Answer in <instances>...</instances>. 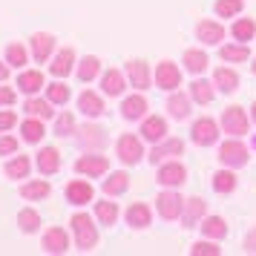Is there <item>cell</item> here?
<instances>
[{
	"instance_id": "1",
	"label": "cell",
	"mask_w": 256,
	"mask_h": 256,
	"mask_svg": "<svg viewBox=\"0 0 256 256\" xmlns=\"http://www.w3.org/2000/svg\"><path fill=\"white\" fill-rule=\"evenodd\" d=\"M248 158H250V150H248V144H242V138L228 136V141H222L219 144V164L222 167L239 170V167L248 164Z\"/></svg>"
},
{
	"instance_id": "2",
	"label": "cell",
	"mask_w": 256,
	"mask_h": 256,
	"mask_svg": "<svg viewBox=\"0 0 256 256\" xmlns=\"http://www.w3.org/2000/svg\"><path fill=\"white\" fill-rule=\"evenodd\" d=\"M222 132H228V136H236V138H242V136H248V130H250V116L244 112V106H224L222 110Z\"/></svg>"
},
{
	"instance_id": "3",
	"label": "cell",
	"mask_w": 256,
	"mask_h": 256,
	"mask_svg": "<svg viewBox=\"0 0 256 256\" xmlns=\"http://www.w3.org/2000/svg\"><path fill=\"white\" fill-rule=\"evenodd\" d=\"M72 233H75V248L78 250H92L95 244H98V230H95V224H92V219L86 216V213H75L72 216Z\"/></svg>"
},
{
	"instance_id": "4",
	"label": "cell",
	"mask_w": 256,
	"mask_h": 256,
	"mask_svg": "<svg viewBox=\"0 0 256 256\" xmlns=\"http://www.w3.org/2000/svg\"><path fill=\"white\" fill-rule=\"evenodd\" d=\"M222 136V124L219 121H213V118H196L193 121V127H190V141L196 144V147H213Z\"/></svg>"
},
{
	"instance_id": "5",
	"label": "cell",
	"mask_w": 256,
	"mask_h": 256,
	"mask_svg": "<svg viewBox=\"0 0 256 256\" xmlns=\"http://www.w3.org/2000/svg\"><path fill=\"white\" fill-rule=\"evenodd\" d=\"M156 210H158V216L167 222H176L182 219V210H184V198L176 193V187H167L164 193H158L156 198Z\"/></svg>"
},
{
	"instance_id": "6",
	"label": "cell",
	"mask_w": 256,
	"mask_h": 256,
	"mask_svg": "<svg viewBox=\"0 0 256 256\" xmlns=\"http://www.w3.org/2000/svg\"><path fill=\"white\" fill-rule=\"evenodd\" d=\"M144 138H138V136H132V132H124L121 138H118L116 144V152L118 158L124 164H138L141 158H144V144H141Z\"/></svg>"
},
{
	"instance_id": "7",
	"label": "cell",
	"mask_w": 256,
	"mask_h": 256,
	"mask_svg": "<svg viewBox=\"0 0 256 256\" xmlns=\"http://www.w3.org/2000/svg\"><path fill=\"white\" fill-rule=\"evenodd\" d=\"M156 86L164 90V92H176V90L182 86V70H178V64L162 60V64L156 66Z\"/></svg>"
},
{
	"instance_id": "8",
	"label": "cell",
	"mask_w": 256,
	"mask_h": 256,
	"mask_svg": "<svg viewBox=\"0 0 256 256\" xmlns=\"http://www.w3.org/2000/svg\"><path fill=\"white\" fill-rule=\"evenodd\" d=\"M75 138L84 150H104L106 147V130L98 127V124H84V127L75 130Z\"/></svg>"
},
{
	"instance_id": "9",
	"label": "cell",
	"mask_w": 256,
	"mask_h": 256,
	"mask_svg": "<svg viewBox=\"0 0 256 256\" xmlns=\"http://www.w3.org/2000/svg\"><path fill=\"white\" fill-rule=\"evenodd\" d=\"M156 182L162 187H182L187 182V167L182 162H162Z\"/></svg>"
},
{
	"instance_id": "10",
	"label": "cell",
	"mask_w": 256,
	"mask_h": 256,
	"mask_svg": "<svg viewBox=\"0 0 256 256\" xmlns=\"http://www.w3.org/2000/svg\"><path fill=\"white\" fill-rule=\"evenodd\" d=\"M106 170H110V162H106V156H95V152H86V156H81V158L75 162V173L90 176V178H98V176H104Z\"/></svg>"
},
{
	"instance_id": "11",
	"label": "cell",
	"mask_w": 256,
	"mask_h": 256,
	"mask_svg": "<svg viewBox=\"0 0 256 256\" xmlns=\"http://www.w3.org/2000/svg\"><path fill=\"white\" fill-rule=\"evenodd\" d=\"M196 40L204 46H219L224 40V26L219 20H198L196 24Z\"/></svg>"
},
{
	"instance_id": "12",
	"label": "cell",
	"mask_w": 256,
	"mask_h": 256,
	"mask_svg": "<svg viewBox=\"0 0 256 256\" xmlns=\"http://www.w3.org/2000/svg\"><path fill=\"white\" fill-rule=\"evenodd\" d=\"M208 216V202L204 198H184V210H182V224L184 228H198L202 224V219Z\"/></svg>"
},
{
	"instance_id": "13",
	"label": "cell",
	"mask_w": 256,
	"mask_h": 256,
	"mask_svg": "<svg viewBox=\"0 0 256 256\" xmlns=\"http://www.w3.org/2000/svg\"><path fill=\"white\" fill-rule=\"evenodd\" d=\"M184 152V141L182 138H164V141H158V144H152V150H150V158L152 164H162V162H167V158H173V156H182Z\"/></svg>"
},
{
	"instance_id": "14",
	"label": "cell",
	"mask_w": 256,
	"mask_h": 256,
	"mask_svg": "<svg viewBox=\"0 0 256 256\" xmlns=\"http://www.w3.org/2000/svg\"><path fill=\"white\" fill-rule=\"evenodd\" d=\"M141 138L150 141V144L164 141L167 138V121L162 116H144V121H141Z\"/></svg>"
},
{
	"instance_id": "15",
	"label": "cell",
	"mask_w": 256,
	"mask_h": 256,
	"mask_svg": "<svg viewBox=\"0 0 256 256\" xmlns=\"http://www.w3.org/2000/svg\"><path fill=\"white\" fill-rule=\"evenodd\" d=\"M127 81H130V86H136V90H150V84H152L150 66H147L144 60H130L127 64Z\"/></svg>"
},
{
	"instance_id": "16",
	"label": "cell",
	"mask_w": 256,
	"mask_h": 256,
	"mask_svg": "<svg viewBox=\"0 0 256 256\" xmlns=\"http://www.w3.org/2000/svg\"><path fill=\"white\" fill-rule=\"evenodd\" d=\"M167 112H170V118H176V121H184V118H190V112H193V98L184 92H170V98H167Z\"/></svg>"
},
{
	"instance_id": "17",
	"label": "cell",
	"mask_w": 256,
	"mask_h": 256,
	"mask_svg": "<svg viewBox=\"0 0 256 256\" xmlns=\"http://www.w3.org/2000/svg\"><path fill=\"white\" fill-rule=\"evenodd\" d=\"M213 84H216V90L219 92H236L239 90V84H242V78H239V72L233 70V66H216V72H213Z\"/></svg>"
},
{
	"instance_id": "18",
	"label": "cell",
	"mask_w": 256,
	"mask_h": 256,
	"mask_svg": "<svg viewBox=\"0 0 256 256\" xmlns=\"http://www.w3.org/2000/svg\"><path fill=\"white\" fill-rule=\"evenodd\" d=\"M147 110H150V104H147V98L144 95H127L124 101H121V116L127 118V121H138V118L147 116Z\"/></svg>"
},
{
	"instance_id": "19",
	"label": "cell",
	"mask_w": 256,
	"mask_h": 256,
	"mask_svg": "<svg viewBox=\"0 0 256 256\" xmlns=\"http://www.w3.org/2000/svg\"><path fill=\"white\" fill-rule=\"evenodd\" d=\"M44 250L46 254H66L70 250V236L64 228H49L44 233Z\"/></svg>"
},
{
	"instance_id": "20",
	"label": "cell",
	"mask_w": 256,
	"mask_h": 256,
	"mask_svg": "<svg viewBox=\"0 0 256 256\" xmlns=\"http://www.w3.org/2000/svg\"><path fill=\"white\" fill-rule=\"evenodd\" d=\"M101 90H104V95H110V98L124 95V90H127V78H124V72L106 70L104 75H101Z\"/></svg>"
},
{
	"instance_id": "21",
	"label": "cell",
	"mask_w": 256,
	"mask_h": 256,
	"mask_svg": "<svg viewBox=\"0 0 256 256\" xmlns=\"http://www.w3.org/2000/svg\"><path fill=\"white\" fill-rule=\"evenodd\" d=\"M216 84L213 81H204V78H196V81L190 84V98H193V104H202V106H208L213 98H216Z\"/></svg>"
},
{
	"instance_id": "22",
	"label": "cell",
	"mask_w": 256,
	"mask_h": 256,
	"mask_svg": "<svg viewBox=\"0 0 256 256\" xmlns=\"http://www.w3.org/2000/svg\"><path fill=\"white\" fill-rule=\"evenodd\" d=\"M92 184L90 182H84V178H75L66 184V202L70 204H86V202H92Z\"/></svg>"
},
{
	"instance_id": "23",
	"label": "cell",
	"mask_w": 256,
	"mask_h": 256,
	"mask_svg": "<svg viewBox=\"0 0 256 256\" xmlns=\"http://www.w3.org/2000/svg\"><path fill=\"white\" fill-rule=\"evenodd\" d=\"M150 222H152V213H150V208H147L144 202H136V204L127 208V224L130 228L144 230V228H150Z\"/></svg>"
},
{
	"instance_id": "24",
	"label": "cell",
	"mask_w": 256,
	"mask_h": 256,
	"mask_svg": "<svg viewBox=\"0 0 256 256\" xmlns=\"http://www.w3.org/2000/svg\"><path fill=\"white\" fill-rule=\"evenodd\" d=\"M219 55L224 64H244V60H250V46L242 44V40H236V44H222Z\"/></svg>"
},
{
	"instance_id": "25",
	"label": "cell",
	"mask_w": 256,
	"mask_h": 256,
	"mask_svg": "<svg viewBox=\"0 0 256 256\" xmlns=\"http://www.w3.org/2000/svg\"><path fill=\"white\" fill-rule=\"evenodd\" d=\"M78 110H81L84 116L98 118L101 112H104V98H101L98 92H92V90H86V92L78 95Z\"/></svg>"
},
{
	"instance_id": "26",
	"label": "cell",
	"mask_w": 256,
	"mask_h": 256,
	"mask_svg": "<svg viewBox=\"0 0 256 256\" xmlns=\"http://www.w3.org/2000/svg\"><path fill=\"white\" fill-rule=\"evenodd\" d=\"M210 66V58L204 49H184V70L190 75H202V72H208Z\"/></svg>"
},
{
	"instance_id": "27",
	"label": "cell",
	"mask_w": 256,
	"mask_h": 256,
	"mask_svg": "<svg viewBox=\"0 0 256 256\" xmlns=\"http://www.w3.org/2000/svg\"><path fill=\"white\" fill-rule=\"evenodd\" d=\"M38 170L44 176H55L60 170V152L55 147H44V150L38 152Z\"/></svg>"
},
{
	"instance_id": "28",
	"label": "cell",
	"mask_w": 256,
	"mask_h": 256,
	"mask_svg": "<svg viewBox=\"0 0 256 256\" xmlns=\"http://www.w3.org/2000/svg\"><path fill=\"white\" fill-rule=\"evenodd\" d=\"M198 228H202V236L216 239V242H222V239L228 236V222L222 219V216H204Z\"/></svg>"
},
{
	"instance_id": "29",
	"label": "cell",
	"mask_w": 256,
	"mask_h": 256,
	"mask_svg": "<svg viewBox=\"0 0 256 256\" xmlns=\"http://www.w3.org/2000/svg\"><path fill=\"white\" fill-rule=\"evenodd\" d=\"M52 49H55V38H52V35H46V32L32 35V55H35L38 64H44V60L52 55Z\"/></svg>"
},
{
	"instance_id": "30",
	"label": "cell",
	"mask_w": 256,
	"mask_h": 256,
	"mask_svg": "<svg viewBox=\"0 0 256 256\" xmlns=\"http://www.w3.org/2000/svg\"><path fill=\"white\" fill-rule=\"evenodd\" d=\"M230 35L233 40H242V44H250L256 35V20L254 18H236L230 26Z\"/></svg>"
},
{
	"instance_id": "31",
	"label": "cell",
	"mask_w": 256,
	"mask_h": 256,
	"mask_svg": "<svg viewBox=\"0 0 256 256\" xmlns=\"http://www.w3.org/2000/svg\"><path fill=\"white\" fill-rule=\"evenodd\" d=\"M72 64H75V52L66 46V49H60L58 55H55V60H52V66H49V70H52L55 78H66V75L72 72Z\"/></svg>"
},
{
	"instance_id": "32",
	"label": "cell",
	"mask_w": 256,
	"mask_h": 256,
	"mask_svg": "<svg viewBox=\"0 0 256 256\" xmlns=\"http://www.w3.org/2000/svg\"><path fill=\"white\" fill-rule=\"evenodd\" d=\"M213 190L222 193V196H228V193L236 190V173L230 167H222L219 173H213Z\"/></svg>"
},
{
	"instance_id": "33",
	"label": "cell",
	"mask_w": 256,
	"mask_h": 256,
	"mask_svg": "<svg viewBox=\"0 0 256 256\" xmlns=\"http://www.w3.org/2000/svg\"><path fill=\"white\" fill-rule=\"evenodd\" d=\"M40 86H44V72H38V70L20 72V78H18V90H20V92L35 95Z\"/></svg>"
},
{
	"instance_id": "34",
	"label": "cell",
	"mask_w": 256,
	"mask_h": 256,
	"mask_svg": "<svg viewBox=\"0 0 256 256\" xmlns=\"http://www.w3.org/2000/svg\"><path fill=\"white\" fill-rule=\"evenodd\" d=\"M24 110L32 118H40V121H46V118L55 116V112H52V101H49V98H46V101H44V98H29V101L24 104Z\"/></svg>"
},
{
	"instance_id": "35",
	"label": "cell",
	"mask_w": 256,
	"mask_h": 256,
	"mask_svg": "<svg viewBox=\"0 0 256 256\" xmlns=\"http://www.w3.org/2000/svg\"><path fill=\"white\" fill-rule=\"evenodd\" d=\"M127 187H130V176L124 170H118L104 182V193L106 196H121V193H127Z\"/></svg>"
},
{
	"instance_id": "36",
	"label": "cell",
	"mask_w": 256,
	"mask_h": 256,
	"mask_svg": "<svg viewBox=\"0 0 256 256\" xmlns=\"http://www.w3.org/2000/svg\"><path fill=\"white\" fill-rule=\"evenodd\" d=\"M101 75V60L95 58V55H86V58L78 64V78H81L84 84H90V81H95Z\"/></svg>"
},
{
	"instance_id": "37",
	"label": "cell",
	"mask_w": 256,
	"mask_h": 256,
	"mask_svg": "<svg viewBox=\"0 0 256 256\" xmlns=\"http://www.w3.org/2000/svg\"><path fill=\"white\" fill-rule=\"evenodd\" d=\"M20 132H24V141H29V144H38V141L46 136V130H44V124H40V118H29V121H24V124H20Z\"/></svg>"
},
{
	"instance_id": "38",
	"label": "cell",
	"mask_w": 256,
	"mask_h": 256,
	"mask_svg": "<svg viewBox=\"0 0 256 256\" xmlns=\"http://www.w3.org/2000/svg\"><path fill=\"white\" fill-rule=\"evenodd\" d=\"M95 216H98L101 224L110 228V224H116L118 222V204L116 202H98V204H95Z\"/></svg>"
},
{
	"instance_id": "39",
	"label": "cell",
	"mask_w": 256,
	"mask_h": 256,
	"mask_svg": "<svg viewBox=\"0 0 256 256\" xmlns=\"http://www.w3.org/2000/svg\"><path fill=\"white\" fill-rule=\"evenodd\" d=\"M49 182H29V184L20 187V196L29 198V202H38V198H46L49 196Z\"/></svg>"
},
{
	"instance_id": "40",
	"label": "cell",
	"mask_w": 256,
	"mask_h": 256,
	"mask_svg": "<svg viewBox=\"0 0 256 256\" xmlns=\"http://www.w3.org/2000/svg\"><path fill=\"white\" fill-rule=\"evenodd\" d=\"M216 14L219 18H236V14H242L244 9V0H216Z\"/></svg>"
},
{
	"instance_id": "41",
	"label": "cell",
	"mask_w": 256,
	"mask_h": 256,
	"mask_svg": "<svg viewBox=\"0 0 256 256\" xmlns=\"http://www.w3.org/2000/svg\"><path fill=\"white\" fill-rule=\"evenodd\" d=\"M29 158L26 156H18V158H12V162L6 164V176L9 178H26V173H29Z\"/></svg>"
},
{
	"instance_id": "42",
	"label": "cell",
	"mask_w": 256,
	"mask_h": 256,
	"mask_svg": "<svg viewBox=\"0 0 256 256\" xmlns=\"http://www.w3.org/2000/svg\"><path fill=\"white\" fill-rule=\"evenodd\" d=\"M18 224H20V230H26V233H35L38 228H40V216H38L35 210H20L18 213Z\"/></svg>"
},
{
	"instance_id": "43",
	"label": "cell",
	"mask_w": 256,
	"mask_h": 256,
	"mask_svg": "<svg viewBox=\"0 0 256 256\" xmlns=\"http://www.w3.org/2000/svg\"><path fill=\"white\" fill-rule=\"evenodd\" d=\"M190 254L193 256H219L222 248L216 244V239H208V236H204L202 242H196L193 248H190Z\"/></svg>"
},
{
	"instance_id": "44",
	"label": "cell",
	"mask_w": 256,
	"mask_h": 256,
	"mask_svg": "<svg viewBox=\"0 0 256 256\" xmlns=\"http://www.w3.org/2000/svg\"><path fill=\"white\" fill-rule=\"evenodd\" d=\"M46 98L52 101V104H66L70 101V86L66 84H49L46 86Z\"/></svg>"
},
{
	"instance_id": "45",
	"label": "cell",
	"mask_w": 256,
	"mask_h": 256,
	"mask_svg": "<svg viewBox=\"0 0 256 256\" xmlns=\"http://www.w3.org/2000/svg\"><path fill=\"white\" fill-rule=\"evenodd\" d=\"M70 132H75V118L70 116V112H64V116L55 118V136H70Z\"/></svg>"
},
{
	"instance_id": "46",
	"label": "cell",
	"mask_w": 256,
	"mask_h": 256,
	"mask_svg": "<svg viewBox=\"0 0 256 256\" xmlns=\"http://www.w3.org/2000/svg\"><path fill=\"white\" fill-rule=\"evenodd\" d=\"M26 58H29V55H26V49L20 46V44H12V46L6 49V60H9L12 66H24Z\"/></svg>"
},
{
	"instance_id": "47",
	"label": "cell",
	"mask_w": 256,
	"mask_h": 256,
	"mask_svg": "<svg viewBox=\"0 0 256 256\" xmlns=\"http://www.w3.org/2000/svg\"><path fill=\"white\" fill-rule=\"evenodd\" d=\"M9 152H18V138L3 136V138H0V156H9Z\"/></svg>"
},
{
	"instance_id": "48",
	"label": "cell",
	"mask_w": 256,
	"mask_h": 256,
	"mask_svg": "<svg viewBox=\"0 0 256 256\" xmlns=\"http://www.w3.org/2000/svg\"><path fill=\"white\" fill-rule=\"evenodd\" d=\"M14 121H18V116L9 112V110H3V112H0V132H3V130H9V127H14Z\"/></svg>"
},
{
	"instance_id": "49",
	"label": "cell",
	"mask_w": 256,
	"mask_h": 256,
	"mask_svg": "<svg viewBox=\"0 0 256 256\" xmlns=\"http://www.w3.org/2000/svg\"><path fill=\"white\" fill-rule=\"evenodd\" d=\"M244 254H256V228L248 230V236H244Z\"/></svg>"
},
{
	"instance_id": "50",
	"label": "cell",
	"mask_w": 256,
	"mask_h": 256,
	"mask_svg": "<svg viewBox=\"0 0 256 256\" xmlns=\"http://www.w3.org/2000/svg\"><path fill=\"white\" fill-rule=\"evenodd\" d=\"M12 104H14V92L6 90V86H0V106H12Z\"/></svg>"
},
{
	"instance_id": "51",
	"label": "cell",
	"mask_w": 256,
	"mask_h": 256,
	"mask_svg": "<svg viewBox=\"0 0 256 256\" xmlns=\"http://www.w3.org/2000/svg\"><path fill=\"white\" fill-rule=\"evenodd\" d=\"M6 75H9V70H6V66L0 64V81H6Z\"/></svg>"
},
{
	"instance_id": "52",
	"label": "cell",
	"mask_w": 256,
	"mask_h": 256,
	"mask_svg": "<svg viewBox=\"0 0 256 256\" xmlns=\"http://www.w3.org/2000/svg\"><path fill=\"white\" fill-rule=\"evenodd\" d=\"M250 118H254V124H256V101H254V106H250Z\"/></svg>"
},
{
	"instance_id": "53",
	"label": "cell",
	"mask_w": 256,
	"mask_h": 256,
	"mask_svg": "<svg viewBox=\"0 0 256 256\" xmlns=\"http://www.w3.org/2000/svg\"><path fill=\"white\" fill-rule=\"evenodd\" d=\"M250 72H254V78H256V58H254V64H250Z\"/></svg>"
},
{
	"instance_id": "54",
	"label": "cell",
	"mask_w": 256,
	"mask_h": 256,
	"mask_svg": "<svg viewBox=\"0 0 256 256\" xmlns=\"http://www.w3.org/2000/svg\"><path fill=\"white\" fill-rule=\"evenodd\" d=\"M254 150H256V136H254Z\"/></svg>"
}]
</instances>
